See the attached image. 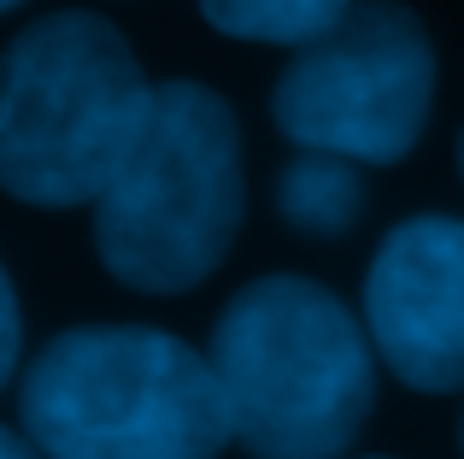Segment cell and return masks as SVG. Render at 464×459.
Segmentation results:
<instances>
[{"mask_svg": "<svg viewBox=\"0 0 464 459\" xmlns=\"http://www.w3.org/2000/svg\"><path fill=\"white\" fill-rule=\"evenodd\" d=\"M148 106L153 83L106 18H35L0 54V189L24 207H94Z\"/></svg>", "mask_w": 464, "mask_h": 459, "instance_id": "cell-4", "label": "cell"}, {"mask_svg": "<svg viewBox=\"0 0 464 459\" xmlns=\"http://www.w3.org/2000/svg\"><path fill=\"white\" fill-rule=\"evenodd\" d=\"M18 347H24V318H18V295H12V277L0 265V389H6L12 366H18Z\"/></svg>", "mask_w": 464, "mask_h": 459, "instance_id": "cell-9", "label": "cell"}, {"mask_svg": "<svg viewBox=\"0 0 464 459\" xmlns=\"http://www.w3.org/2000/svg\"><path fill=\"white\" fill-rule=\"evenodd\" d=\"M241 124L206 83H153L141 136L94 195V253L124 288L182 295L241 230Z\"/></svg>", "mask_w": 464, "mask_h": 459, "instance_id": "cell-3", "label": "cell"}, {"mask_svg": "<svg viewBox=\"0 0 464 459\" xmlns=\"http://www.w3.org/2000/svg\"><path fill=\"white\" fill-rule=\"evenodd\" d=\"M12 6H24V0H0V12H12Z\"/></svg>", "mask_w": 464, "mask_h": 459, "instance_id": "cell-11", "label": "cell"}, {"mask_svg": "<svg viewBox=\"0 0 464 459\" xmlns=\"http://www.w3.org/2000/svg\"><path fill=\"white\" fill-rule=\"evenodd\" d=\"M229 442L253 459H335L376 401L364 324L306 277H259L212 324Z\"/></svg>", "mask_w": 464, "mask_h": 459, "instance_id": "cell-1", "label": "cell"}, {"mask_svg": "<svg viewBox=\"0 0 464 459\" xmlns=\"http://www.w3.org/2000/svg\"><path fill=\"white\" fill-rule=\"evenodd\" d=\"M0 459H42V454L30 448V436H12V430L0 425Z\"/></svg>", "mask_w": 464, "mask_h": 459, "instance_id": "cell-10", "label": "cell"}, {"mask_svg": "<svg viewBox=\"0 0 464 459\" xmlns=\"http://www.w3.org/2000/svg\"><path fill=\"white\" fill-rule=\"evenodd\" d=\"M459 165H464V136H459Z\"/></svg>", "mask_w": 464, "mask_h": 459, "instance_id": "cell-12", "label": "cell"}, {"mask_svg": "<svg viewBox=\"0 0 464 459\" xmlns=\"http://www.w3.org/2000/svg\"><path fill=\"white\" fill-rule=\"evenodd\" d=\"M435 54L406 6H353L312 35L276 83V130L295 148L341 153L353 165H394L430 124Z\"/></svg>", "mask_w": 464, "mask_h": 459, "instance_id": "cell-5", "label": "cell"}, {"mask_svg": "<svg viewBox=\"0 0 464 459\" xmlns=\"http://www.w3.org/2000/svg\"><path fill=\"white\" fill-rule=\"evenodd\" d=\"M364 324L400 383L464 389V219L430 212L388 230L364 277Z\"/></svg>", "mask_w": 464, "mask_h": 459, "instance_id": "cell-6", "label": "cell"}, {"mask_svg": "<svg viewBox=\"0 0 464 459\" xmlns=\"http://www.w3.org/2000/svg\"><path fill=\"white\" fill-rule=\"evenodd\" d=\"M276 207L300 236H347L364 212V177L341 153H312L300 148L276 183Z\"/></svg>", "mask_w": 464, "mask_h": 459, "instance_id": "cell-7", "label": "cell"}, {"mask_svg": "<svg viewBox=\"0 0 464 459\" xmlns=\"http://www.w3.org/2000/svg\"><path fill=\"white\" fill-rule=\"evenodd\" d=\"M206 24L241 42H295L306 47L329 24L353 12V0H200Z\"/></svg>", "mask_w": 464, "mask_h": 459, "instance_id": "cell-8", "label": "cell"}, {"mask_svg": "<svg viewBox=\"0 0 464 459\" xmlns=\"http://www.w3.org/2000/svg\"><path fill=\"white\" fill-rule=\"evenodd\" d=\"M24 436L42 459H218L229 413L212 359L141 324H82L30 359Z\"/></svg>", "mask_w": 464, "mask_h": 459, "instance_id": "cell-2", "label": "cell"}]
</instances>
